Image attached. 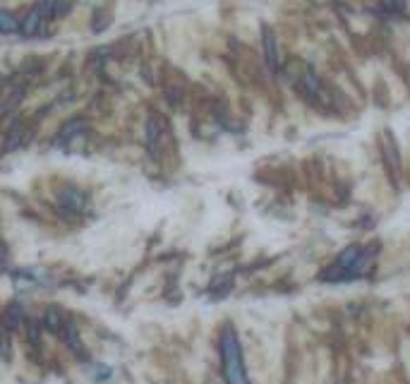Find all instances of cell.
<instances>
[{
    "label": "cell",
    "instance_id": "6da1fadb",
    "mask_svg": "<svg viewBox=\"0 0 410 384\" xmlns=\"http://www.w3.org/2000/svg\"><path fill=\"white\" fill-rule=\"evenodd\" d=\"M221 356H223V372H226L228 384H247L245 365H242L240 343L233 329H226L221 337Z\"/></svg>",
    "mask_w": 410,
    "mask_h": 384
},
{
    "label": "cell",
    "instance_id": "7a4b0ae2",
    "mask_svg": "<svg viewBox=\"0 0 410 384\" xmlns=\"http://www.w3.org/2000/svg\"><path fill=\"white\" fill-rule=\"evenodd\" d=\"M58 204L67 212H82L87 204V194L82 190H75V188H67V190L58 194Z\"/></svg>",
    "mask_w": 410,
    "mask_h": 384
},
{
    "label": "cell",
    "instance_id": "3957f363",
    "mask_svg": "<svg viewBox=\"0 0 410 384\" xmlns=\"http://www.w3.org/2000/svg\"><path fill=\"white\" fill-rule=\"evenodd\" d=\"M43 17H48L46 8H43V5H38V8H34L32 12L27 14V19H24V22H22V32L27 34V36H32V34H36V32H38V27H41V22H43Z\"/></svg>",
    "mask_w": 410,
    "mask_h": 384
},
{
    "label": "cell",
    "instance_id": "277c9868",
    "mask_svg": "<svg viewBox=\"0 0 410 384\" xmlns=\"http://www.w3.org/2000/svg\"><path fill=\"white\" fill-rule=\"evenodd\" d=\"M146 135H149V144L154 147V144H159L161 135H163V120L161 118H151L149 125H146Z\"/></svg>",
    "mask_w": 410,
    "mask_h": 384
},
{
    "label": "cell",
    "instance_id": "5b68a950",
    "mask_svg": "<svg viewBox=\"0 0 410 384\" xmlns=\"http://www.w3.org/2000/svg\"><path fill=\"white\" fill-rule=\"evenodd\" d=\"M14 29H17V19L5 8H0V32H14Z\"/></svg>",
    "mask_w": 410,
    "mask_h": 384
},
{
    "label": "cell",
    "instance_id": "8992f818",
    "mask_svg": "<svg viewBox=\"0 0 410 384\" xmlns=\"http://www.w3.org/2000/svg\"><path fill=\"white\" fill-rule=\"evenodd\" d=\"M65 341L70 343L72 351H80L82 353V343H80V334H77V327L67 324V327H65Z\"/></svg>",
    "mask_w": 410,
    "mask_h": 384
},
{
    "label": "cell",
    "instance_id": "52a82bcc",
    "mask_svg": "<svg viewBox=\"0 0 410 384\" xmlns=\"http://www.w3.org/2000/svg\"><path fill=\"white\" fill-rule=\"evenodd\" d=\"M19 142H22V130H19V128H14L12 133H10L8 142H5V149H8V152H12V149L17 147Z\"/></svg>",
    "mask_w": 410,
    "mask_h": 384
},
{
    "label": "cell",
    "instance_id": "ba28073f",
    "mask_svg": "<svg viewBox=\"0 0 410 384\" xmlns=\"http://www.w3.org/2000/svg\"><path fill=\"white\" fill-rule=\"evenodd\" d=\"M60 322H62V315L58 313L56 308L48 310V315H46V324H48V327H51V329H58V324H60Z\"/></svg>",
    "mask_w": 410,
    "mask_h": 384
},
{
    "label": "cell",
    "instance_id": "9c48e42d",
    "mask_svg": "<svg viewBox=\"0 0 410 384\" xmlns=\"http://www.w3.org/2000/svg\"><path fill=\"white\" fill-rule=\"evenodd\" d=\"M0 87H3V80H0Z\"/></svg>",
    "mask_w": 410,
    "mask_h": 384
},
{
    "label": "cell",
    "instance_id": "30bf717a",
    "mask_svg": "<svg viewBox=\"0 0 410 384\" xmlns=\"http://www.w3.org/2000/svg\"><path fill=\"white\" fill-rule=\"evenodd\" d=\"M0 120H3V115H0Z\"/></svg>",
    "mask_w": 410,
    "mask_h": 384
}]
</instances>
